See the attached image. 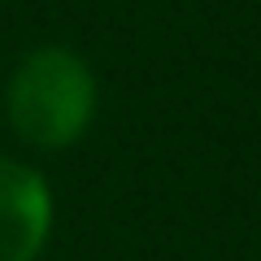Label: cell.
<instances>
[{"label": "cell", "instance_id": "7a4b0ae2", "mask_svg": "<svg viewBox=\"0 0 261 261\" xmlns=\"http://www.w3.org/2000/svg\"><path fill=\"white\" fill-rule=\"evenodd\" d=\"M53 235V187L35 166L0 157V261H35Z\"/></svg>", "mask_w": 261, "mask_h": 261}, {"label": "cell", "instance_id": "6da1fadb", "mask_svg": "<svg viewBox=\"0 0 261 261\" xmlns=\"http://www.w3.org/2000/svg\"><path fill=\"white\" fill-rule=\"evenodd\" d=\"M9 130L35 152H61L96 118V74L65 44H39L13 65L5 87Z\"/></svg>", "mask_w": 261, "mask_h": 261}]
</instances>
